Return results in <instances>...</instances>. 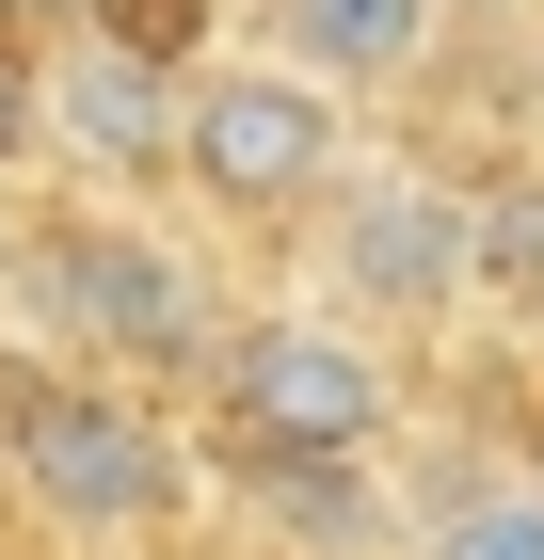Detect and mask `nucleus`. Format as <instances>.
I'll return each mask as SVG.
<instances>
[{
  "label": "nucleus",
  "instance_id": "obj_1",
  "mask_svg": "<svg viewBox=\"0 0 544 560\" xmlns=\"http://www.w3.org/2000/svg\"><path fill=\"white\" fill-rule=\"evenodd\" d=\"M0 480H16L65 545H144V528L176 513V432H161L144 385L48 369V385L0 400Z\"/></svg>",
  "mask_w": 544,
  "mask_h": 560
},
{
  "label": "nucleus",
  "instance_id": "obj_2",
  "mask_svg": "<svg viewBox=\"0 0 544 560\" xmlns=\"http://www.w3.org/2000/svg\"><path fill=\"white\" fill-rule=\"evenodd\" d=\"M176 176H193L224 224H304L336 176H352V96H336V81H304L289 48L193 65V129H176Z\"/></svg>",
  "mask_w": 544,
  "mask_h": 560
},
{
  "label": "nucleus",
  "instance_id": "obj_3",
  "mask_svg": "<svg viewBox=\"0 0 544 560\" xmlns=\"http://www.w3.org/2000/svg\"><path fill=\"white\" fill-rule=\"evenodd\" d=\"M384 352H369V320H224V352H209V417L241 432L256 465H352L384 432Z\"/></svg>",
  "mask_w": 544,
  "mask_h": 560
},
{
  "label": "nucleus",
  "instance_id": "obj_4",
  "mask_svg": "<svg viewBox=\"0 0 544 560\" xmlns=\"http://www.w3.org/2000/svg\"><path fill=\"white\" fill-rule=\"evenodd\" d=\"M321 272L352 320H449L481 289V192H449L417 161H352L321 192Z\"/></svg>",
  "mask_w": 544,
  "mask_h": 560
},
{
  "label": "nucleus",
  "instance_id": "obj_5",
  "mask_svg": "<svg viewBox=\"0 0 544 560\" xmlns=\"http://www.w3.org/2000/svg\"><path fill=\"white\" fill-rule=\"evenodd\" d=\"M33 289H48V337L65 352H144V369H209L224 352V320H209V272L176 257L161 224H128V209H96V224H48L33 241Z\"/></svg>",
  "mask_w": 544,
  "mask_h": 560
},
{
  "label": "nucleus",
  "instance_id": "obj_6",
  "mask_svg": "<svg viewBox=\"0 0 544 560\" xmlns=\"http://www.w3.org/2000/svg\"><path fill=\"white\" fill-rule=\"evenodd\" d=\"M33 129L65 144L96 192H144V176H176V129H193V65H161L128 16H96V33H65V48L33 65Z\"/></svg>",
  "mask_w": 544,
  "mask_h": 560
},
{
  "label": "nucleus",
  "instance_id": "obj_7",
  "mask_svg": "<svg viewBox=\"0 0 544 560\" xmlns=\"http://www.w3.org/2000/svg\"><path fill=\"white\" fill-rule=\"evenodd\" d=\"M273 48L304 81H336V96H384V81H417L449 48V0H273Z\"/></svg>",
  "mask_w": 544,
  "mask_h": 560
},
{
  "label": "nucleus",
  "instance_id": "obj_8",
  "mask_svg": "<svg viewBox=\"0 0 544 560\" xmlns=\"http://www.w3.org/2000/svg\"><path fill=\"white\" fill-rule=\"evenodd\" d=\"M417 560H544V480L529 465H481L464 497H432Z\"/></svg>",
  "mask_w": 544,
  "mask_h": 560
},
{
  "label": "nucleus",
  "instance_id": "obj_9",
  "mask_svg": "<svg viewBox=\"0 0 544 560\" xmlns=\"http://www.w3.org/2000/svg\"><path fill=\"white\" fill-rule=\"evenodd\" d=\"M512 465H529V480H544V400H529V432H512Z\"/></svg>",
  "mask_w": 544,
  "mask_h": 560
},
{
  "label": "nucleus",
  "instance_id": "obj_10",
  "mask_svg": "<svg viewBox=\"0 0 544 560\" xmlns=\"http://www.w3.org/2000/svg\"><path fill=\"white\" fill-rule=\"evenodd\" d=\"M0 289H16V224H0Z\"/></svg>",
  "mask_w": 544,
  "mask_h": 560
},
{
  "label": "nucleus",
  "instance_id": "obj_11",
  "mask_svg": "<svg viewBox=\"0 0 544 560\" xmlns=\"http://www.w3.org/2000/svg\"><path fill=\"white\" fill-rule=\"evenodd\" d=\"M0 16H33V0H0Z\"/></svg>",
  "mask_w": 544,
  "mask_h": 560
}]
</instances>
